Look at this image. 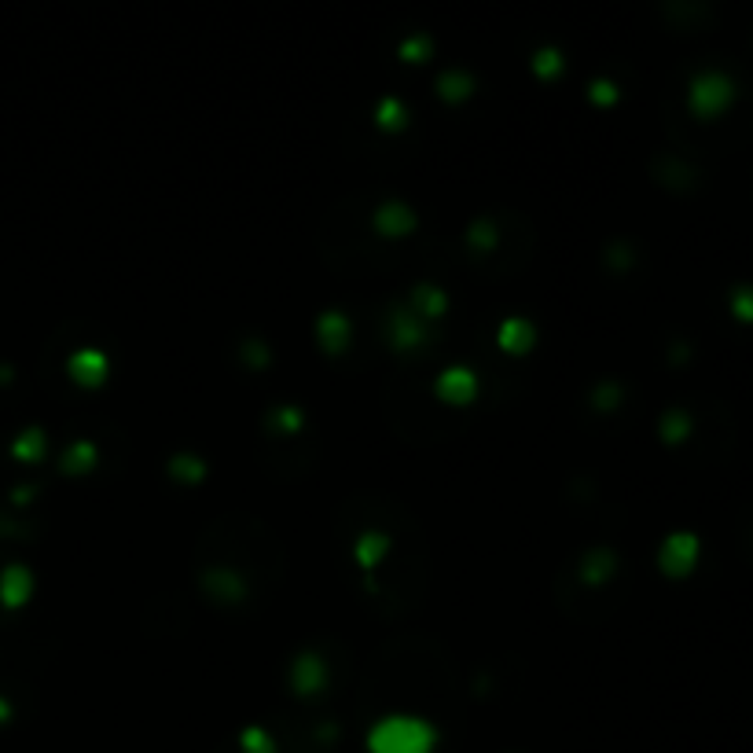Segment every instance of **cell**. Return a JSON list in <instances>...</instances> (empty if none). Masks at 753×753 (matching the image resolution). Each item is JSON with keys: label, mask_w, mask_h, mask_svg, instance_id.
Masks as SVG:
<instances>
[{"label": "cell", "mask_w": 753, "mask_h": 753, "mask_svg": "<svg viewBox=\"0 0 753 753\" xmlns=\"http://www.w3.org/2000/svg\"><path fill=\"white\" fill-rule=\"evenodd\" d=\"M665 555H669V559H665L669 566H677V570L687 566L695 559V537H672V544H669Z\"/></svg>", "instance_id": "3957f363"}, {"label": "cell", "mask_w": 753, "mask_h": 753, "mask_svg": "<svg viewBox=\"0 0 753 753\" xmlns=\"http://www.w3.org/2000/svg\"><path fill=\"white\" fill-rule=\"evenodd\" d=\"M430 728L412 717H393L372 731V753H430Z\"/></svg>", "instance_id": "6da1fadb"}, {"label": "cell", "mask_w": 753, "mask_h": 753, "mask_svg": "<svg viewBox=\"0 0 753 753\" xmlns=\"http://www.w3.org/2000/svg\"><path fill=\"white\" fill-rule=\"evenodd\" d=\"M728 92H731V85L724 82L721 74H705L702 82L695 85V103H705V107H717L721 100H728Z\"/></svg>", "instance_id": "7a4b0ae2"}]
</instances>
